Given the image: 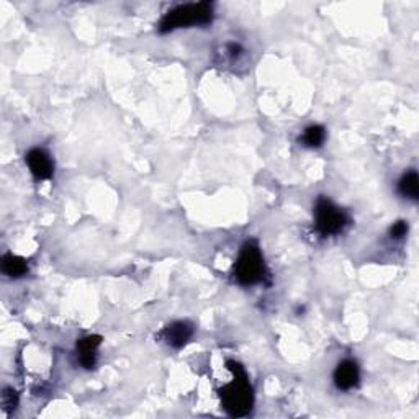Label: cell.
<instances>
[{
    "mask_svg": "<svg viewBox=\"0 0 419 419\" xmlns=\"http://www.w3.org/2000/svg\"><path fill=\"white\" fill-rule=\"evenodd\" d=\"M228 365H230V370L234 373V378L231 383H228L226 387L220 390L223 408L231 416H246L253 410L254 405L253 388H251L248 375H246L241 365L234 364V362H228Z\"/></svg>",
    "mask_w": 419,
    "mask_h": 419,
    "instance_id": "1",
    "label": "cell"
},
{
    "mask_svg": "<svg viewBox=\"0 0 419 419\" xmlns=\"http://www.w3.org/2000/svg\"><path fill=\"white\" fill-rule=\"evenodd\" d=\"M211 20H213V7L208 2L178 5L177 9L164 15L159 24V31L169 33L178 28L203 26L211 24Z\"/></svg>",
    "mask_w": 419,
    "mask_h": 419,
    "instance_id": "2",
    "label": "cell"
},
{
    "mask_svg": "<svg viewBox=\"0 0 419 419\" xmlns=\"http://www.w3.org/2000/svg\"><path fill=\"white\" fill-rule=\"evenodd\" d=\"M266 264L261 248L254 241L246 243L234 264V278L241 285H256L264 278Z\"/></svg>",
    "mask_w": 419,
    "mask_h": 419,
    "instance_id": "3",
    "label": "cell"
},
{
    "mask_svg": "<svg viewBox=\"0 0 419 419\" xmlns=\"http://www.w3.org/2000/svg\"><path fill=\"white\" fill-rule=\"evenodd\" d=\"M315 218H316V230L321 236H334L344 230L348 225V216L339 206L334 205L326 197H320L315 205Z\"/></svg>",
    "mask_w": 419,
    "mask_h": 419,
    "instance_id": "4",
    "label": "cell"
},
{
    "mask_svg": "<svg viewBox=\"0 0 419 419\" xmlns=\"http://www.w3.org/2000/svg\"><path fill=\"white\" fill-rule=\"evenodd\" d=\"M25 161L28 164V169L35 178L38 181H46V178H51L54 174V163L46 151L43 149H31L28 151L25 156Z\"/></svg>",
    "mask_w": 419,
    "mask_h": 419,
    "instance_id": "5",
    "label": "cell"
},
{
    "mask_svg": "<svg viewBox=\"0 0 419 419\" xmlns=\"http://www.w3.org/2000/svg\"><path fill=\"white\" fill-rule=\"evenodd\" d=\"M359 365H357L354 360H343L336 367V370H334V383H336V387L339 390H344V392L355 388L357 385H359Z\"/></svg>",
    "mask_w": 419,
    "mask_h": 419,
    "instance_id": "6",
    "label": "cell"
},
{
    "mask_svg": "<svg viewBox=\"0 0 419 419\" xmlns=\"http://www.w3.org/2000/svg\"><path fill=\"white\" fill-rule=\"evenodd\" d=\"M163 336H164L167 344L172 345V348H176V349H181L188 343L190 339H192L193 326L187 321H176L167 328H164Z\"/></svg>",
    "mask_w": 419,
    "mask_h": 419,
    "instance_id": "7",
    "label": "cell"
},
{
    "mask_svg": "<svg viewBox=\"0 0 419 419\" xmlns=\"http://www.w3.org/2000/svg\"><path fill=\"white\" fill-rule=\"evenodd\" d=\"M100 344H102L100 336H86L77 340V359L84 368H92L95 365Z\"/></svg>",
    "mask_w": 419,
    "mask_h": 419,
    "instance_id": "8",
    "label": "cell"
},
{
    "mask_svg": "<svg viewBox=\"0 0 419 419\" xmlns=\"http://www.w3.org/2000/svg\"><path fill=\"white\" fill-rule=\"evenodd\" d=\"M2 272L7 277L19 278L28 272V264L25 259H21L19 256L7 254L2 257Z\"/></svg>",
    "mask_w": 419,
    "mask_h": 419,
    "instance_id": "9",
    "label": "cell"
},
{
    "mask_svg": "<svg viewBox=\"0 0 419 419\" xmlns=\"http://www.w3.org/2000/svg\"><path fill=\"white\" fill-rule=\"evenodd\" d=\"M398 190L405 198L418 200V197H419V178H418L416 171L406 172V174L400 178Z\"/></svg>",
    "mask_w": 419,
    "mask_h": 419,
    "instance_id": "10",
    "label": "cell"
},
{
    "mask_svg": "<svg viewBox=\"0 0 419 419\" xmlns=\"http://www.w3.org/2000/svg\"><path fill=\"white\" fill-rule=\"evenodd\" d=\"M326 139V130L321 125H311L300 136V143L306 148H320Z\"/></svg>",
    "mask_w": 419,
    "mask_h": 419,
    "instance_id": "11",
    "label": "cell"
},
{
    "mask_svg": "<svg viewBox=\"0 0 419 419\" xmlns=\"http://www.w3.org/2000/svg\"><path fill=\"white\" fill-rule=\"evenodd\" d=\"M408 233V225L406 221H396L393 226L390 228V236L392 239H403Z\"/></svg>",
    "mask_w": 419,
    "mask_h": 419,
    "instance_id": "12",
    "label": "cell"
}]
</instances>
